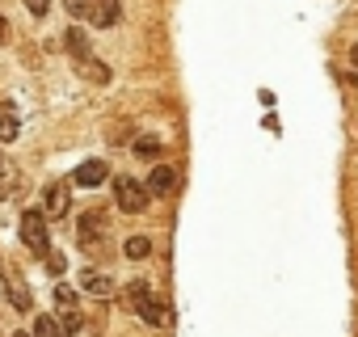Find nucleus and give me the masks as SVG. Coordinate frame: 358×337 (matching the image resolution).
I'll return each instance as SVG.
<instances>
[{"instance_id":"24","label":"nucleus","mask_w":358,"mask_h":337,"mask_svg":"<svg viewBox=\"0 0 358 337\" xmlns=\"http://www.w3.org/2000/svg\"><path fill=\"white\" fill-rule=\"evenodd\" d=\"M350 80H354V85H358V72H350Z\"/></svg>"},{"instance_id":"13","label":"nucleus","mask_w":358,"mask_h":337,"mask_svg":"<svg viewBox=\"0 0 358 337\" xmlns=\"http://www.w3.org/2000/svg\"><path fill=\"white\" fill-rule=\"evenodd\" d=\"M30 337H68V333H64V324H59L55 316H38V320H34V333H30Z\"/></svg>"},{"instance_id":"22","label":"nucleus","mask_w":358,"mask_h":337,"mask_svg":"<svg viewBox=\"0 0 358 337\" xmlns=\"http://www.w3.org/2000/svg\"><path fill=\"white\" fill-rule=\"evenodd\" d=\"M5 38H9V22H5V17H0V43H5Z\"/></svg>"},{"instance_id":"16","label":"nucleus","mask_w":358,"mask_h":337,"mask_svg":"<svg viewBox=\"0 0 358 337\" xmlns=\"http://www.w3.org/2000/svg\"><path fill=\"white\" fill-rule=\"evenodd\" d=\"M59 324H64V333H76L80 329V312L76 308H59Z\"/></svg>"},{"instance_id":"11","label":"nucleus","mask_w":358,"mask_h":337,"mask_svg":"<svg viewBox=\"0 0 358 337\" xmlns=\"http://www.w3.org/2000/svg\"><path fill=\"white\" fill-rule=\"evenodd\" d=\"M64 47L72 51V59H76V64H85V59L93 55V51H89V38H85V30H76V26L64 34Z\"/></svg>"},{"instance_id":"25","label":"nucleus","mask_w":358,"mask_h":337,"mask_svg":"<svg viewBox=\"0 0 358 337\" xmlns=\"http://www.w3.org/2000/svg\"><path fill=\"white\" fill-rule=\"evenodd\" d=\"M13 337H30V333H22V329H17V333H13Z\"/></svg>"},{"instance_id":"23","label":"nucleus","mask_w":358,"mask_h":337,"mask_svg":"<svg viewBox=\"0 0 358 337\" xmlns=\"http://www.w3.org/2000/svg\"><path fill=\"white\" fill-rule=\"evenodd\" d=\"M350 59H354V68H358V43H354V47H350Z\"/></svg>"},{"instance_id":"10","label":"nucleus","mask_w":358,"mask_h":337,"mask_svg":"<svg viewBox=\"0 0 358 337\" xmlns=\"http://www.w3.org/2000/svg\"><path fill=\"white\" fill-rule=\"evenodd\" d=\"M72 178H76L80 186H101V182L110 178V164H106V160H85V164L76 168Z\"/></svg>"},{"instance_id":"5","label":"nucleus","mask_w":358,"mask_h":337,"mask_svg":"<svg viewBox=\"0 0 358 337\" xmlns=\"http://www.w3.org/2000/svg\"><path fill=\"white\" fill-rule=\"evenodd\" d=\"M43 215L51 220H64L68 215V182H51L47 194H43Z\"/></svg>"},{"instance_id":"7","label":"nucleus","mask_w":358,"mask_h":337,"mask_svg":"<svg viewBox=\"0 0 358 337\" xmlns=\"http://www.w3.org/2000/svg\"><path fill=\"white\" fill-rule=\"evenodd\" d=\"M122 17V9H118V0H89V13H85V22H93V26H114Z\"/></svg>"},{"instance_id":"20","label":"nucleus","mask_w":358,"mask_h":337,"mask_svg":"<svg viewBox=\"0 0 358 337\" xmlns=\"http://www.w3.org/2000/svg\"><path fill=\"white\" fill-rule=\"evenodd\" d=\"M64 9H68L72 17H85V13H89V0H64Z\"/></svg>"},{"instance_id":"12","label":"nucleus","mask_w":358,"mask_h":337,"mask_svg":"<svg viewBox=\"0 0 358 337\" xmlns=\"http://www.w3.org/2000/svg\"><path fill=\"white\" fill-rule=\"evenodd\" d=\"M80 282H85V291H93V295H110V291H114V282H110L106 274H97V270H85Z\"/></svg>"},{"instance_id":"1","label":"nucleus","mask_w":358,"mask_h":337,"mask_svg":"<svg viewBox=\"0 0 358 337\" xmlns=\"http://www.w3.org/2000/svg\"><path fill=\"white\" fill-rule=\"evenodd\" d=\"M127 303H131V312H139L148 324H156V329H160V324H169V308L152 295V287H148V282H131V287H127Z\"/></svg>"},{"instance_id":"9","label":"nucleus","mask_w":358,"mask_h":337,"mask_svg":"<svg viewBox=\"0 0 358 337\" xmlns=\"http://www.w3.org/2000/svg\"><path fill=\"white\" fill-rule=\"evenodd\" d=\"M22 131V118H17V106L13 101H0V143H13Z\"/></svg>"},{"instance_id":"19","label":"nucleus","mask_w":358,"mask_h":337,"mask_svg":"<svg viewBox=\"0 0 358 337\" xmlns=\"http://www.w3.org/2000/svg\"><path fill=\"white\" fill-rule=\"evenodd\" d=\"M135 152L139 156H156L160 152V139H135Z\"/></svg>"},{"instance_id":"21","label":"nucleus","mask_w":358,"mask_h":337,"mask_svg":"<svg viewBox=\"0 0 358 337\" xmlns=\"http://www.w3.org/2000/svg\"><path fill=\"white\" fill-rule=\"evenodd\" d=\"M26 9H30L34 17H47V9H51V0H26Z\"/></svg>"},{"instance_id":"8","label":"nucleus","mask_w":358,"mask_h":337,"mask_svg":"<svg viewBox=\"0 0 358 337\" xmlns=\"http://www.w3.org/2000/svg\"><path fill=\"white\" fill-rule=\"evenodd\" d=\"M76 236H80V245H85V249H93V245H97V241L106 236V215H101V211H89V215L80 220Z\"/></svg>"},{"instance_id":"3","label":"nucleus","mask_w":358,"mask_h":337,"mask_svg":"<svg viewBox=\"0 0 358 337\" xmlns=\"http://www.w3.org/2000/svg\"><path fill=\"white\" fill-rule=\"evenodd\" d=\"M114 203H118V211H127V215H139L152 199H148V190L135 182V178H114Z\"/></svg>"},{"instance_id":"6","label":"nucleus","mask_w":358,"mask_h":337,"mask_svg":"<svg viewBox=\"0 0 358 337\" xmlns=\"http://www.w3.org/2000/svg\"><path fill=\"white\" fill-rule=\"evenodd\" d=\"M5 299H9L17 312H30V308H34V303H30V287H26V278H22L17 270L5 274Z\"/></svg>"},{"instance_id":"17","label":"nucleus","mask_w":358,"mask_h":337,"mask_svg":"<svg viewBox=\"0 0 358 337\" xmlns=\"http://www.w3.org/2000/svg\"><path fill=\"white\" fill-rule=\"evenodd\" d=\"M47 274H51V278H59V274H64V253H55V249L47 253Z\"/></svg>"},{"instance_id":"18","label":"nucleus","mask_w":358,"mask_h":337,"mask_svg":"<svg viewBox=\"0 0 358 337\" xmlns=\"http://www.w3.org/2000/svg\"><path fill=\"white\" fill-rule=\"evenodd\" d=\"M55 303L59 308H76V291L72 287H55Z\"/></svg>"},{"instance_id":"15","label":"nucleus","mask_w":358,"mask_h":337,"mask_svg":"<svg viewBox=\"0 0 358 337\" xmlns=\"http://www.w3.org/2000/svg\"><path fill=\"white\" fill-rule=\"evenodd\" d=\"M122 253H127L131 261H139V257H148V253H152V241H148V236H131V241L122 245Z\"/></svg>"},{"instance_id":"2","label":"nucleus","mask_w":358,"mask_h":337,"mask_svg":"<svg viewBox=\"0 0 358 337\" xmlns=\"http://www.w3.org/2000/svg\"><path fill=\"white\" fill-rule=\"evenodd\" d=\"M22 245L30 253H38V257L51 253V236H47V215L43 211H26L22 215Z\"/></svg>"},{"instance_id":"14","label":"nucleus","mask_w":358,"mask_h":337,"mask_svg":"<svg viewBox=\"0 0 358 337\" xmlns=\"http://www.w3.org/2000/svg\"><path fill=\"white\" fill-rule=\"evenodd\" d=\"M80 72H85L89 80H97V85H110V68H106L101 59H93V55H89V59L80 64Z\"/></svg>"},{"instance_id":"4","label":"nucleus","mask_w":358,"mask_h":337,"mask_svg":"<svg viewBox=\"0 0 358 337\" xmlns=\"http://www.w3.org/2000/svg\"><path fill=\"white\" fill-rule=\"evenodd\" d=\"M173 186H177V168L173 164H156L152 173H148V199H164V194H173Z\"/></svg>"}]
</instances>
